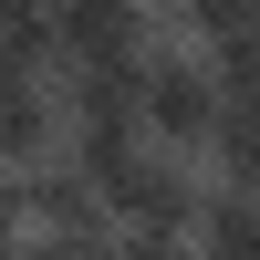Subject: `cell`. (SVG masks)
<instances>
[{
    "label": "cell",
    "instance_id": "cell-1",
    "mask_svg": "<svg viewBox=\"0 0 260 260\" xmlns=\"http://www.w3.org/2000/svg\"><path fill=\"white\" fill-rule=\"evenodd\" d=\"M219 115H229V83L208 62V42L198 31H156L146 42V136L177 146V156H208Z\"/></svg>",
    "mask_w": 260,
    "mask_h": 260
},
{
    "label": "cell",
    "instance_id": "cell-2",
    "mask_svg": "<svg viewBox=\"0 0 260 260\" xmlns=\"http://www.w3.org/2000/svg\"><path fill=\"white\" fill-rule=\"evenodd\" d=\"M208 156H177V146H146L136 167L115 177V229H198L208 208Z\"/></svg>",
    "mask_w": 260,
    "mask_h": 260
},
{
    "label": "cell",
    "instance_id": "cell-3",
    "mask_svg": "<svg viewBox=\"0 0 260 260\" xmlns=\"http://www.w3.org/2000/svg\"><path fill=\"white\" fill-rule=\"evenodd\" d=\"M167 21L146 0H52V73H83V62H125L146 52Z\"/></svg>",
    "mask_w": 260,
    "mask_h": 260
},
{
    "label": "cell",
    "instance_id": "cell-4",
    "mask_svg": "<svg viewBox=\"0 0 260 260\" xmlns=\"http://www.w3.org/2000/svg\"><path fill=\"white\" fill-rule=\"evenodd\" d=\"M11 198H21V219H31V229H104V219H115V208H104V187L73 167V146H62V156H42V167H21Z\"/></svg>",
    "mask_w": 260,
    "mask_h": 260
},
{
    "label": "cell",
    "instance_id": "cell-5",
    "mask_svg": "<svg viewBox=\"0 0 260 260\" xmlns=\"http://www.w3.org/2000/svg\"><path fill=\"white\" fill-rule=\"evenodd\" d=\"M187 240H198V260H260V198L250 187H208Z\"/></svg>",
    "mask_w": 260,
    "mask_h": 260
},
{
    "label": "cell",
    "instance_id": "cell-6",
    "mask_svg": "<svg viewBox=\"0 0 260 260\" xmlns=\"http://www.w3.org/2000/svg\"><path fill=\"white\" fill-rule=\"evenodd\" d=\"M208 62H219L229 104H250V94H260V21H240V31H219V42H208Z\"/></svg>",
    "mask_w": 260,
    "mask_h": 260
},
{
    "label": "cell",
    "instance_id": "cell-7",
    "mask_svg": "<svg viewBox=\"0 0 260 260\" xmlns=\"http://www.w3.org/2000/svg\"><path fill=\"white\" fill-rule=\"evenodd\" d=\"M21 260H115V219H104V229H31Z\"/></svg>",
    "mask_w": 260,
    "mask_h": 260
},
{
    "label": "cell",
    "instance_id": "cell-8",
    "mask_svg": "<svg viewBox=\"0 0 260 260\" xmlns=\"http://www.w3.org/2000/svg\"><path fill=\"white\" fill-rule=\"evenodd\" d=\"M240 21H260V0H187V21H177V31L219 42V31H240Z\"/></svg>",
    "mask_w": 260,
    "mask_h": 260
},
{
    "label": "cell",
    "instance_id": "cell-9",
    "mask_svg": "<svg viewBox=\"0 0 260 260\" xmlns=\"http://www.w3.org/2000/svg\"><path fill=\"white\" fill-rule=\"evenodd\" d=\"M31 250V219H21V198H0V260H21Z\"/></svg>",
    "mask_w": 260,
    "mask_h": 260
},
{
    "label": "cell",
    "instance_id": "cell-10",
    "mask_svg": "<svg viewBox=\"0 0 260 260\" xmlns=\"http://www.w3.org/2000/svg\"><path fill=\"white\" fill-rule=\"evenodd\" d=\"M146 11H156V21H167V31H177V21H187V0H146Z\"/></svg>",
    "mask_w": 260,
    "mask_h": 260
},
{
    "label": "cell",
    "instance_id": "cell-11",
    "mask_svg": "<svg viewBox=\"0 0 260 260\" xmlns=\"http://www.w3.org/2000/svg\"><path fill=\"white\" fill-rule=\"evenodd\" d=\"M11 177H21V167H11V156H0V198H11Z\"/></svg>",
    "mask_w": 260,
    "mask_h": 260
}]
</instances>
